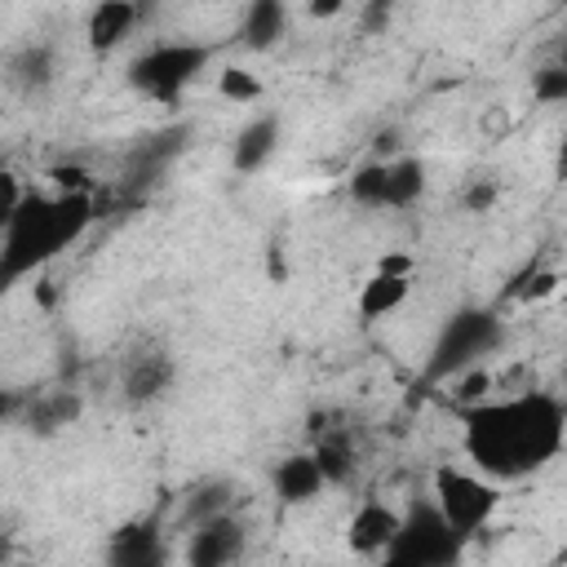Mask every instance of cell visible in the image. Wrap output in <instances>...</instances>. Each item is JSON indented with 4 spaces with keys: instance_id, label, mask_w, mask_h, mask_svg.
Returning <instances> with one entry per match:
<instances>
[{
    "instance_id": "obj_1",
    "label": "cell",
    "mask_w": 567,
    "mask_h": 567,
    "mask_svg": "<svg viewBox=\"0 0 567 567\" xmlns=\"http://www.w3.org/2000/svg\"><path fill=\"white\" fill-rule=\"evenodd\" d=\"M567 408L549 390H518L461 408V452L492 483H518L563 456Z\"/></svg>"
},
{
    "instance_id": "obj_2",
    "label": "cell",
    "mask_w": 567,
    "mask_h": 567,
    "mask_svg": "<svg viewBox=\"0 0 567 567\" xmlns=\"http://www.w3.org/2000/svg\"><path fill=\"white\" fill-rule=\"evenodd\" d=\"M97 217L93 195H27L18 217L0 235V288L18 284L35 266L71 248Z\"/></svg>"
},
{
    "instance_id": "obj_3",
    "label": "cell",
    "mask_w": 567,
    "mask_h": 567,
    "mask_svg": "<svg viewBox=\"0 0 567 567\" xmlns=\"http://www.w3.org/2000/svg\"><path fill=\"white\" fill-rule=\"evenodd\" d=\"M430 483H434V514L461 545L470 536H478L492 523V514L501 509V483H492L478 470H465L456 461H439Z\"/></svg>"
},
{
    "instance_id": "obj_4",
    "label": "cell",
    "mask_w": 567,
    "mask_h": 567,
    "mask_svg": "<svg viewBox=\"0 0 567 567\" xmlns=\"http://www.w3.org/2000/svg\"><path fill=\"white\" fill-rule=\"evenodd\" d=\"M208 58H213L208 44H195V40H155V44H146L128 62V84L142 97H151V102H177L199 80V71L208 66Z\"/></svg>"
},
{
    "instance_id": "obj_5",
    "label": "cell",
    "mask_w": 567,
    "mask_h": 567,
    "mask_svg": "<svg viewBox=\"0 0 567 567\" xmlns=\"http://www.w3.org/2000/svg\"><path fill=\"white\" fill-rule=\"evenodd\" d=\"M461 554V540L443 527L434 505H412L390 540V549L377 558V567H452Z\"/></svg>"
},
{
    "instance_id": "obj_6",
    "label": "cell",
    "mask_w": 567,
    "mask_h": 567,
    "mask_svg": "<svg viewBox=\"0 0 567 567\" xmlns=\"http://www.w3.org/2000/svg\"><path fill=\"white\" fill-rule=\"evenodd\" d=\"M496 341V319L487 310H461L456 319H447L434 359H430V377H456L465 368H474V359Z\"/></svg>"
},
{
    "instance_id": "obj_7",
    "label": "cell",
    "mask_w": 567,
    "mask_h": 567,
    "mask_svg": "<svg viewBox=\"0 0 567 567\" xmlns=\"http://www.w3.org/2000/svg\"><path fill=\"white\" fill-rule=\"evenodd\" d=\"M173 377H177V363L155 341H142V346H133L120 359V390H124L128 403H155V399H164L173 390Z\"/></svg>"
},
{
    "instance_id": "obj_8",
    "label": "cell",
    "mask_w": 567,
    "mask_h": 567,
    "mask_svg": "<svg viewBox=\"0 0 567 567\" xmlns=\"http://www.w3.org/2000/svg\"><path fill=\"white\" fill-rule=\"evenodd\" d=\"M244 545H248L244 523L235 514H217V518L190 527L186 567H235L239 554H244Z\"/></svg>"
},
{
    "instance_id": "obj_9",
    "label": "cell",
    "mask_w": 567,
    "mask_h": 567,
    "mask_svg": "<svg viewBox=\"0 0 567 567\" xmlns=\"http://www.w3.org/2000/svg\"><path fill=\"white\" fill-rule=\"evenodd\" d=\"M399 523H403V514H399V509H390L385 501L368 496V501L350 514V523H346V545H350L359 558H381V554L390 549V540H394Z\"/></svg>"
},
{
    "instance_id": "obj_10",
    "label": "cell",
    "mask_w": 567,
    "mask_h": 567,
    "mask_svg": "<svg viewBox=\"0 0 567 567\" xmlns=\"http://www.w3.org/2000/svg\"><path fill=\"white\" fill-rule=\"evenodd\" d=\"M168 549L155 523H124L106 540V567H164Z\"/></svg>"
},
{
    "instance_id": "obj_11",
    "label": "cell",
    "mask_w": 567,
    "mask_h": 567,
    "mask_svg": "<svg viewBox=\"0 0 567 567\" xmlns=\"http://www.w3.org/2000/svg\"><path fill=\"white\" fill-rule=\"evenodd\" d=\"M137 22H142V9L128 4V0H102V4H93V9H89V22H84L89 49H93V53L120 49V44L133 35Z\"/></svg>"
},
{
    "instance_id": "obj_12",
    "label": "cell",
    "mask_w": 567,
    "mask_h": 567,
    "mask_svg": "<svg viewBox=\"0 0 567 567\" xmlns=\"http://www.w3.org/2000/svg\"><path fill=\"white\" fill-rule=\"evenodd\" d=\"M270 483H275V496H279L284 505H306V501H315V496L328 487L310 452H292V456H284V461L270 470Z\"/></svg>"
},
{
    "instance_id": "obj_13",
    "label": "cell",
    "mask_w": 567,
    "mask_h": 567,
    "mask_svg": "<svg viewBox=\"0 0 567 567\" xmlns=\"http://www.w3.org/2000/svg\"><path fill=\"white\" fill-rule=\"evenodd\" d=\"M9 84L18 89V93H27V97H35V93H44L53 80H58V62H53V49L49 44H22L13 58H9Z\"/></svg>"
},
{
    "instance_id": "obj_14",
    "label": "cell",
    "mask_w": 567,
    "mask_h": 567,
    "mask_svg": "<svg viewBox=\"0 0 567 567\" xmlns=\"http://www.w3.org/2000/svg\"><path fill=\"white\" fill-rule=\"evenodd\" d=\"M275 146H279V120H275V115L248 120V124L239 128V137H235V151H230L235 173H257V168L275 155Z\"/></svg>"
},
{
    "instance_id": "obj_15",
    "label": "cell",
    "mask_w": 567,
    "mask_h": 567,
    "mask_svg": "<svg viewBox=\"0 0 567 567\" xmlns=\"http://www.w3.org/2000/svg\"><path fill=\"white\" fill-rule=\"evenodd\" d=\"M412 297V279H390V275H368L354 292V310L377 323V319H390L394 310H403V301Z\"/></svg>"
},
{
    "instance_id": "obj_16",
    "label": "cell",
    "mask_w": 567,
    "mask_h": 567,
    "mask_svg": "<svg viewBox=\"0 0 567 567\" xmlns=\"http://www.w3.org/2000/svg\"><path fill=\"white\" fill-rule=\"evenodd\" d=\"M425 195V164L416 155L385 159V199L381 208H412Z\"/></svg>"
},
{
    "instance_id": "obj_17",
    "label": "cell",
    "mask_w": 567,
    "mask_h": 567,
    "mask_svg": "<svg viewBox=\"0 0 567 567\" xmlns=\"http://www.w3.org/2000/svg\"><path fill=\"white\" fill-rule=\"evenodd\" d=\"M80 416V394H71V390H49V394H40L31 408H27V430H35V434H58L62 425H71Z\"/></svg>"
},
{
    "instance_id": "obj_18",
    "label": "cell",
    "mask_w": 567,
    "mask_h": 567,
    "mask_svg": "<svg viewBox=\"0 0 567 567\" xmlns=\"http://www.w3.org/2000/svg\"><path fill=\"white\" fill-rule=\"evenodd\" d=\"M310 456H315V465H319V474H323L328 487H332V483H346V478L354 474V443H350L341 430L319 434L315 447H310Z\"/></svg>"
},
{
    "instance_id": "obj_19",
    "label": "cell",
    "mask_w": 567,
    "mask_h": 567,
    "mask_svg": "<svg viewBox=\"0 0 567 567\" xmlns=\"http://www.w3.org/2000/svg\"><path fill=\"white\" fill-rule=\"evenodd\" d=\"M284 27H288V9L279 4V0H257V4H248V13H244V40L252 44V49H270L279 35H284Z\"/></svg>"
},
{
    "instance_id": "obj_20",
    "label": "cell",
    "mask_w": 567,
    "mask_h": 567,
    "mask_svg": "<svg viewBox=\"0 0 567 567\" xmlns=\"http://www.w3.org/2000/svg\"><path fill=\"white\" fill-rule=\"evenodd\" d=\"M217 93H221L226 102H235V106H252V102L266 97V84H261L257 71H248V66H239V62H226V66L217 71Z\"/></svg>"
},
{
    "instance_id": "obj_21",
    "label": "cell",
    "mask_w": 567,
    "mask_h": 567,
    "mask_svg": "<svg viewBox=\"0 0 567 567\" xmlns=\"http://www.w3.org/2000/svg\"><path fill=\"white\" fill-rule=\"evenodd\" d=\"M217 514H230V483H226V478H213V483L195 487L190 501H186V523H190V527H195V523H208V518H217Z\"/></svg>"
},
{
    "instance_id": "obj_22",
    "label": "cell",
    "mask_w": 567,
    "mask_h": 567,
    "mask_svg": "<svg viewBox=\"0 0 567 567\" xmlns=\"http://www.w3.org/2000/svg\"><path fill=\"white\" fill-rule=\"evenodd\" d=\"M350 199L354 204H363V208H381V199H385V159H372V164H359L354 173H350Z\"/></svg>"
},
{
    "instance_id": "obj_23",
    "label": "cell",
    "mask_w": 567,
    "mask_h": 567,
    "mask_svg": "<svg viewBox=\"0 0 567 567\" xmlns=\"http://www.w3.org/2000/svg\"><path fill=\"white\" fill-rule=\"evenodd\" d=\"M452 403H456V412L461 408H474V403H483V399H492V372L487 368H465V372H456L452 377Z\"/></svg>"
},
{
    "instance_id": "obj_24",
    "label": "cell",
    "mask_w": 567,
    "mask_h": 567,
    "mask_svg": "<svg viewBox=\"0 0 567 567\" xmlns=\"http://www.w3.org/2000/svg\"><path fill=\"white\" fill-rule=\"evenodd\" d=\"M49 182H53V195H93V173L84 164H53Z\"/></svg>"
},
{
    "instance_id": "obj_25",
    "label": "cell",
    "mask_w": 567,
    "mask_h": 567,
    "mask_svg": "<svg viewBox=\"0 0 567 567\" xmlns=\"http://www.w3.org/2000/svg\"><path fill=\"white\" fill-rule=\"evenodd\" d=\"M496 199H501V182L496 177H470L461 186V208L465 213H492Z\"/></svg>"
},
{
    "instance_id": "obj_26",
    "label": "cell",
    "mask_w": 567,
    "mask_h": 567,
    "mask_svg": "<svg viewBox=\"0 0 567 567\" xmlns=\"http://www.w3.org/2000/svg\"><path fill=\"white\" fill-rule=\"evenodd\" d=\"M532 97L545 102V106L567 102V71H563V66H545V71H536V80H532Z\"/></svg>"
},
{
    "instance_id": "obj_27",
    "label": "cell",
    "mask_w": 567,
    "mask_h": 567,
    "mask_svg": "<svg viewBox=\"0 0 567 567\" xmlns=\"http://www.w3.org/2000/svg\"><path fill=\"white\" fill-rule=\"evenodd\" d=\"M22 199H27V190H22V182H18V173H9V168H0V235H4V226L18 217V208H22Z\"/></svg>"
},
{
    "instance_id": "obj_28",
    "label": "cell",
    "mask_w": 567,
    "mask_h": 567,
    "mask_svg": "<svg viewBox=\"0 0 567 567\" xmlns=\"http://www.w3.org/2000/svg\"><path fill=\"white\" fill-rule=\"evenodd\" d=\"M558 288H563V275H558V270H532L518 297H523V301H545V297H554Z\"/></svg>"
},
{
    "instance_id": "obj_29",
    "label": "cell",
    "mask_w": 567,
    "mask_h": 567,
    "mask_svg": "<svg viewBox=\"0 0 567 567\" xmlns=\"http://www.w3.org/2000/svg\"><path fill=\"white\" fill-rule=\"evenodd\" d=\"M412 270H416L412 252H381L372 261V275H390V279H412Z\"/></svg>"
},
{
    "instance_id": "obj_30",
    "label": "cell",
    "mask_w": 567,
    "mask_h": 567,
    "mask_svg": "<svg viewBox=\"0 0 567 567\" xmlns=\"http://www.w3.org/2000/svg\"><path fill=\"white\" fill-rule=\"evenodd\" d=\"M341 9H346L341 0H310V4H306V13H310V18H337Z\"/></svg>"
},
{
    "instance_id": "obj_31",
    "label": "cell",
    "mask_w": 567,
    "mask_h": 567,
    "mask_svg": "<svg viewBox=\"0 0 567 567\" xmlns=\"http://www.w3.org/2000/svg\"><path fill=\"white\" fill-rule=\"evenodd\" d=\"M483 128H487V133H492V128L505 133V128H509V115H505V111H487V115H483Z\"/></svg>"
},
{
    "instance_id": "obj_32",
    "label": "cell",
    "mask_w": 567,
    "mask_h": 567,
    "mask_svg": "<svg viewBox=\"0 0 567 567\" xmlns=\"http://www.w3.org/2000/svg\"><path fill=\"white\" fill-rule=\"evenodd\" d=\"M13 412H18V399L0 390V421H4V416H13Z\"/></svg>"
}]
</instances>
